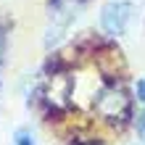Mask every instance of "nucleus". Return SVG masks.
Masks as SVG:
<instances>
[{
    "instance_id": "5",
    "label": "nucleus",
    "mask_w": 145,
    "mask_h": 145,
    "mask_svg": "<svg viewBox=\"0 0 145 145\" xmlns=\"http://www.w3.org/2000/svg\"><path fill=\"white\" fill-rule=\"evenodd\" d=\"M140 132L145 135V116H140Z\"/></svg>"
},
{
    "instance_id": "3",
    "label": "nucleus",
    "mask_w": 145,
    "mask_h": 145,
    "mask_svg": "<svg viewBox=\"0 0 145 145\" xmlns=\"http://www.w3.org/2000/svg\"><path fill=\"white\" fill-rule=\"evenodd\" d=\"M13 142L16 145H35V140H32V135L27 129H19V132H16V140Z\"/></svg>"
},
{
    "instance_id": "4",
    "label": "nucleus",
    "mask_w": 145,
    "mask_h": 145,
    "mask_svg": "<svg viewBox=\"0 0 145 145\" xmlns=\"http://www.w3.org/2000/svg\"><path fill=\"white\" fill-rule=\"evenodd\" d=\"M137 98H140V100H145V79H140V82H137Z\"/></svg>"
},
{
    "instance_id": "6",
    "label": "nucleus",
    "mask_w": 145,
    "mask_h": 145,
    "mask_svg": "<svg viewBox=\"0 0 145 145\" xmlns=\"http://www.w3.org/2000/svg\"><path fill=\"white\" fill-rule=\"evenodd\" d=\"M0 56H3V35H0Z\"/></svg>"
},
{
    "instance_id": "2",
    "label": "nucleus",
    "mask_w": 145,
    "mask_h": 145,
    "mask_svg": "<svg viewBox=\"0 0 145 145\" xmlns=\"http://www.w3.org/2000/svg\"><path fill=\"white\" fill-rule=\"evenodd\" d=\"M53 27L48 32V45H53V42L61 37V32L69 27V21L74 19V0H56V8H53Z\"/></svg>"
},
{
    "instance_id": "1",
    "label": "nucleus",
    "mask_w": 145,
    "mask_h": 145,
    "mask_svg": "<svg viewBox=\"0 0 145 145\" xmlns=\"http://www.w3.org/2000/svg\"><path fill=\"white\" fill-rule=\"evenodd\" d=\"M132 16V5L129 3H108L103 8V13H100V24H103V29L108 32V35H121L127 21H129Z\"/></svg>"
}]
</instances>
